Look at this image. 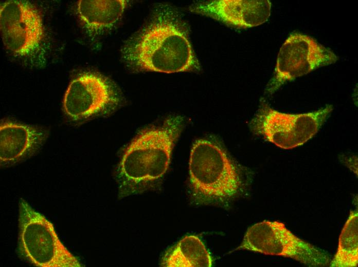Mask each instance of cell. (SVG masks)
<instances>
[{"instance_id":"obj_8","label":"cell","mask_w":358,"mask_h":267,"mask_svg":"<svg viewBox=\"0 0 358 267\" xmlns=\"http://www.w3.org/2000/svg\"><path fill=\"white\" fill-rule=\"evenodd\" d=\"M0 30L5 47L21 57L35 54L45 37L41 13L26 1H9L1 4Z\"/></svg>"},{"instance_id":"obj_13","label":"cell","mask_w":358,"mask_h":267,"mask_svg":"<svg viewBox=\"0 0 358 267\" xmlns=\"http://www.w3.org/2000/svg\"><path fill=\"white\" fill-rule=\"evenodd\" d=\"M162 264L167 267H210L212 259L198 237L188 235L167 254Z\"/></svg>"},{"instance_id":"obj_7","label":"cell","mask_w":358,"mask_h":267,"mask_svg":"<svg viewBox=\"0 0 358 267\" xmlns=\"http://www.w3.org/2000/svg\"><path fill=\"white\" fill-rule=\"evenodd\" d=\"M337 60L334 53L313 37L292 33L279 50L274 74L266 87L265 93L272 95L284 83L333 64Z\"/></svg>"},{"instance_id":"obj_12","label":"cell","mask_w":358,"mask_h":267,"mask_svg":"<svg viewBox=\"0 0 358 267\" xmlns=\"http://www.w3.org/2000/svg\"><path fill=\"white\" fill-rule=\"evenodd\" d=\"M127 1H79L77 12L78 17L91 33L99 34L114 26L120 19Z\"/></svg>"},{"instance_id":"obj_3","label":"cell","mask_w":358,"mask_h":267,"mask_svg":"<svg viewBox=\"0 0 358 267\" xmlns=\"http://www.w3.org/2000/svg\"><path fill=\"white\" fill-rule=\"evenodd\" d=\"M189 170L190 189L199 203H226L244 186L240 168L221 145L209 139L193 145Z\"/></svg>"},{"instance_id":"obj_4","label":"cell","mask_w":358,"mask_h":267,"mask_svg":"<svg viewBox=\"0 0 358 267\" xmlns=\"http://www.w3.org/2000/svg\"><path fill=\"white\" fill-rule=\"evenodd\" d=\"M18 253L40 267H80L82 264L60 240L53 224L24 199L19 202Z\"/></svg>"},{"instance_id":"obj_9","label":"cell","mask_w":358,"mask_h":267,"mask_svg":"<svg viewBox=\"0 0 358 267\" xmlns=\"http://www.w3.org/2000/svg\"><path fill=\"white\" fill-rule=\"evenodd\" d=\"M119 101L118 94L108 80L100 74L86 72L70 82L63 106L66 116L78 122L106 112Z\"/></svg>"},{"instance_id":"obj_14","label":"cell","mask_w":358,"mask_h":267,"mask_svg":"<svg viewBox=\"0 0 358 267\" xmlns=\"http://www.w3.org/2000/svg\"><path fill=\"white\" fill-rule=\"evenodd\" d=\"M358 264V214L352 211L339 237L337 251L329 263L332 267H356Z\"/></svg>"},{"instance_id":"obj_11","label":"cell","mask_w":358,"mask_h":267,"mask_svg":"<svg viewBox=\"0 0 358 267\" xmlns=\"http://www.w3.org/2000/svg\"><path fill=\"white\" fill-rule=\"evenodd\" d=\"M46 130L11 121L0 126V161L3 166H11L31 156L43 145Z\"/></svg>"},{"instance_id":"obj_1","label":"cell","mask_w":358,"mask_h":267,"mask_svg":"<svg viewBox=\"0 0 358 267\" xmlns=\"http://www.w3.org/2000/svg\"><path fill=\"white\" fill-rule=\"evenodd\" d=\"M132 66L143 70L175 73L200 70L185 27L170 7H158L150 24L125 48Z\"/></svg>"},{"instance_id":"obj_6","label":"cell","mask_w":358,"mask_h":267,"mask_svg":"<svg viewBox=\"0 0 358 267\" xmlns=\"http://www.w3.org/2000/svg\"><path fill=\"white\" fill-rule=\"evenodd\" d=\"M237 250L290 258L309 266L330 262L327 252L298 238L278 221L264 220L249 227Z\"/></svg>"},{"instance_id":"obj_10","label":"cell","mask_w":358,"mask_h":267,"mask_svg":"<svg viewBox=\"0 0 358 267\" xmlns=\"http://www.w3.org/2000/svg\"><path fill=\"white\" fill-rule=\"evenodd\" d=\"M195 13L211 17L237 28L256 27L266 22L271 11L268 0H215L198 2L189 8Z\"/></svg>"},{"instance_id":"obj_2","label":"cell","mask_w":358,"mask_h":267,"mask_svg":"<svg viewBox=\"0 0 358 267\" xmlns=\"http://www.w3.org/2000/svg\"><path fill=\"white\" fill-rule=\"evenodd\" d=\"M183 125L182 117L171 116L162 125L142 131L130 143L117 170L122 195L143 191L164 176Z\"/></svg>"},{"instance_id":"obj_5","label":"cell","mask_w":358,"mask_h":267,"mask_svg":"<svg viewBox=\"0 0 358 267\" xmlns=\"http://www.w3.org/2000/svg\"><path fill=\"white\" fill-rule=\"evenodd\" d=\"M333 108L327 105L301 114L279 112L262 102L250 126L256 135L284 149L301 146L311 139L329 116Z\"/></svg>"}]
</instances>
